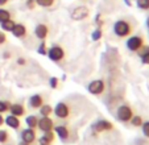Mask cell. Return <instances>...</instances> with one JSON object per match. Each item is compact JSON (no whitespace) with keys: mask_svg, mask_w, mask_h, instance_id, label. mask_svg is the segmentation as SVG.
Wrapping results in <instances>:
<instances>
[{"mask_svg":"<svg viewBox=\"0 0 149 145\" xmlns=\"http://www.w3.org/2000/svg\"><path fill=\"white\" fill-rule=\"evenodd\" d=\"M133 26L130 21L127 20H118V21L113 24V33L116 34L120 38H124V37H130L132 34Z\"/></svg>","mask_w":149,"mask_h":145,"instance_id":"1","label":"cell"},{"mask_svg":"<svg viewBox=\"0 0 149 145\" xmlns=\"http://www.w3.org/2000/svg\"><path fill=\"white\" fill-rule=\"evenodd\" d=\"M48 58L53 62H61L62 59L65 58V50L63 47L59 46V45H53L52 47L48 49Z\"/></svg>","mask_w":149,"mask_h":145,"instance_id":"2","label":"cell"},{"mask_svg":"<svg viewBox=\"0 0 149 145\" xmlns=\"http://www.w3.org/2000/svg\"><path fill=\"white\" fill-rule=\"evenodd\" d=\"M133 115H135L133 109L131 108L130 106H127V104L120 106L118 108V111H116V117H118V120L119 121H123V123H128V121L132 119Z\"/></svg>","mask_w":149,"mask_h":145,"instance_id":"3","label":"cell"},{"mask_svg":"<svg viewBox=\"0 0 149 145\" xmlns=\"http://www.w3.org/2000/svg\"><path fill=\"white\" fill-rule=\"evenodd\" d=\"M127 47L130 52H133V53H137L141 47L144 46V38L141 36H132L127 40L125 42Z\"/></svg>","mask_w":149,"mask_h":145,"instance_id":"4","label":"cell"},{"mask_svg":"<svg viewBox=\"0 0 149 145\" xmlns=\"http://www.w3.org/2000/svg\"><path fill=\"white\" fill-rule=\"evenodd\" d=\"M88 16H90V8L86 6H79L71 12V19L74 21H82V20L87 19Z\"/></svg>","mask_w":149,"mask_h":145,"instance_id":"5","label":"cell"},{"mask_svg":"<svg viewBox=\"0 0 149 145\" xmlns=\"http://www.w3.org/2000/svg\"><path fill=\"white\" fill-rule=\"evenodd\" d=\"M87 90L93 95H102L106 91V83H104L103 79H95V81L88 83Z\"/></svg>","mask_w":149,"mask_h":145,"instance_id":"6","label":"cell"},{"mask_svg":"<svg viewBox=\"0 0 149 145\" xmlns=\"http://www.w3.org/2000/svg\"><path fill=\"white\" fill-rule=\"evenodd\" d=\"M53 112L56 114V116L58 117V119H68V117L70 116V107H69L65 102H59L53 108Z\"/></svg>","mask_w":149,"mask_h":145,"instance_id":"7","label":"cell"},{"mask_svg":"<svg viewBox=\"0 0 149 145\" xmlns=\"http://www.w3.org/2000/svg\"><path fill=\"white\" fill-rule=\"evenodd\" d=\"M37 128L42 132H50L54 128V123L53 120L50 119V116H42L41 119H38V124Z\"/></svg>","mask_w":149,"mask_h":145,"instance_id":"8","label":"cell"},{"mask_svg":"<svg viewBox=\"0 0 149 145\" xmlns=\"http://www.w3.org/2000/svg\"><path fill=\"white\" fill-rule=\"evenodd\" d=\"M93 129L95 132H98V133H102V132L112 131L113 125L111 121H108V120H98V121L93 125Z\"/></svg>","mask_w":149,"mask_h":145,"instance_id":"9","label":"cell"},{"mask_svg":"<svg viewBox=\"0 0 149 145\" xmlns=\"http://www.w3.org/2000/svg\"><path fill=\"white\" fill-rule=\"evenodd\" d=\"M49 34V28L46 24H37L36 28H34V36L38 40H45Z\"/></svg>","mask_w":149,"mask_h":145,"instance_id":"10","label":"cell"},{"mask_svg":"<svg viewBox=\"0 0 149 145\" xmlns=\"http://www.w3.org/2000/svg\"><path fill=\"white\" fill-rule=\"evenodd\" d=\"M21 140L28 144H33L36 141V131L32 128H25L21 131Z\"/></svg>","mask_w":149,"mask_h":145,"instance_id":"11","label":"cell"},{"mask_svg":"<svg viewBox=\"0 0 149 145\" xmlns=\"http://www.w3.org/2000/svg\"><path fill=\"white\" fill-rule=\"evenodd\" d=\"M8 112H11V115H15V116H17V117H21L25 115V107L21 103H12L11 106H9Z\"/></svg>","mask_w":149,"mask_h":145,"instance_id":"12","label":"cell"},{"mask_svg":"<svg viewBox=\"0 0 149 145\" xmlns=\"http://www.w3.org/2000/svg\"><path fill=\"white\" fill-rule=\"evenodd\" d=\"M4 124H7L12 129H19L21 125V121H20V117L15 116V115H8L7 117H4Z\"/></svg>","mask_w":149,"mask_h":145,"instance_id":"13","label":"cell"},{"mask_svg":"<svg viewBox=\"0 0 149 145\" xmlns=\"http://www.w3.org/2000/svg\"><path fill=\"white\" fill-rule=\"evenodd\" d=\"M44 104V96L41 94H34L29 98V107L33 109H38Z\"/></svg>","mask_w":149,"mask_h":145,"instance_id":"14","label":"cell"},{"mask_svg":"<svg viewBox=\"0 0 149 145\" xmlns=\"http://www.w3.org/2000/svg\"><path fill=\"white\" fill-rule=\"evenodd\" d=\"M53 129H54V132H56V135L62 140V141H66V140L69 139V136H70L69 128L65 125H57V127H54Z\"/></svg>","mask_w":149,"mask_h":145,"instance_id":"15","label":"cell"},{"mask_svg":"<svg viewBox=\"0 0 149 145\" xmlns=\"http://www.w3.org/2000/svg\"><path fill=\"white\" fill-rule=\"evenodd\" d=\"M11 33L13 34L16 38H24V37L28 34V31H26V26L24 25V24H16Z\"/></svg>","mask_w":149,"mask_h":145,"instance_id":"16","label":"cell"},{"mask_svg":"<svg viewBox=\"0 0 149 145\" xmlns=\"http://www.w3.org/2000/svg\"><path fill=\"white\" fill-rule=\"evenodd\" d=\"M54 141V133L53 131L50 132H44L41 137L38 139V144L40 145H52Z\"/></svg>","mask_w":149,"mask_h":145,"instance_id":"17","label":"cell"},{"mask_svg":"<svg viewBox=\"0 0 149 145\" xmlns=\"http://www.w3.org/2000/svg\"><path fill=\"white\" fill-rule=\"evenodd\" d=\"M137 53L141 58V63L149 65V46H143Z\"/></svg>","mask_w":149,"mask_h":145,"instance_id":"18","label":"cell"},{"mask_svg":"<svg viewBox=\"0 0 149 145\" xmlns=\"http://www.w3.org/2000/svg\"><path fill=\"white\" fill-rule=\"evenodd\" d=\"M15 25H16V22H15L12 19L0 22V28H1V31L3 32H12L13 31V28H15Z\"/></svg>","mask_w":149,"mask_h":145,"instance_id":"19","label":"cell"},{"mask_svg":"<svg viewBox=\"0 0 149 145\" xmlns=\"http://www.w3.org/2000/svg\"><path fill=\"white\" fill-rule=\"evenodd\" d=\"M25 123H26V125H28V128L36 129L37 124H38V117H37L36 115H29V116H26Z\"/></svg>","mask_w":149,"mask_h":145,"instance_id":"20","label":"cell"},{"mask_svg":"<svg viewBox=\"0 0 149 145\" xmlns=\"http://www.w3.org/2000/svg\"><path fill=\"white\" fill-rule=\"evenodd\" d=\"M38 109H40L41 116H50V115L53 114V107H52L50 104H42Z\"/></svg>","mask_w":149,"mask_h":145,"instance_id":"21","label":"cell"},{"mask_svg":"<svg viewBox=\"0 0 149 145\" xmlns=\"http://www.w3.org/2000/svg\"><path fill=\"white\" fill-rule=\"evenodd\" d=\"M12 17V13L8 11V9L3 8V7H0V22L6 21V20H9Z\"/></svg>","mask_w":149,"mask_h":145,"instance_id":"22","label":"cell"},{"mask_svg":"<svg viewBox=\"0 0 149 145\" xmlns=\"http://www.w3.org/2000/svg\"><path fill=\"white\" fill-rule=\"evenodd\" d=\"M136 6L141 11H149V0H136Z\"/></svg>","mask_w":149,"mask_h":145,"instance_id":"23","label":"cell"},{"mask_svg":"<svg viewBox=\"0 0 149 145\" xmlns=\"http://www.w3.org/2000/svg\"><path fill=\"white\" fill-rule=\"evenodd\" d=\"M130 121H131V124H132L133 127H141V125H143V123H144L143 117L139 116V115H133L132 119H131Z\"/></svg>","mask_w":149,"mask_h":145,"instance_id":"24","label":"cell"},{"mask_svg":"<svg viewBox=\"0 0 149 145\" xmlns=\"http://www.w3.org/2000/svg\"><path fill=\"white\" fill-rule=\"evenodd\" d=\"M37 53L41 54V56H46V54H48V46H46L45 40H42L41 44L38 45V47H37Z\"/></svg>","mask_w":149,"mask_h":145,"instance_id":"25","label":"cell"},{"mask_svg":"<svg viewBox=\"0 0 149 145\" xmlns=\"http://www.w3.org/2000/svg\"><path fill=\"white\" fill-rule=\"evenodd\" d=\"M102 36H103V31H102V28L98 26V28L91 33V40H93V41H99V40L102 38Z\"/></svg>","mask_w":149,"mask_h":145,"instance_id":"26","label":"cell"},{"mask_svg":"<svg viewBox=\"0 0 149 145\" xmlns=\"http://www.w3.org/2000/svg\"><path fill=\"white\" fill-rule=\"evenodd\" d=\"M36 4L42 8H49L54 4V0H36Z\"/></svg>","mask_w":149,"mask_h":145,"instance_id":"27","label":"cell"},{"mask_svg":"<svg viewBox=\"0 0 149 145\" xmlns=\"http://www.w3.org/2000/svg\"><path fill=\"white\" fill-rule=\"evenodd\" d=\"M9 140V133L6 129H0V144H6Z\"/></svg>","mask_w":149,"mask_h":145,"instance_id":"28","label":"cell"},{"mask_svg":"<svg viewBox=\"0 0 149 145\" xmlns=\"http://www.w3.org/2000/svg\"><path fill=\"white\" fill-rule=\"evenodd\" d=\"M9 106H11V103H9V102L0 100V114H6V112H8Z\"/></svg>","mask_w":149,"mask_h":145,"instance_id":"29","label":"cell"},{"mask_svg":"<svg viewBox=\"0 0 149 145\" xmlns=\"http://www.w3.org/2000/svg\"><path fill=\"white\" fill-rule=\"evenodd\" d=\"M141 128H143V133L145 137H148L149 139V120L148 121H144L143 125H141Z\"/></svg>","mask_w":149,"mask_h":145,"instance_id":"30","label":"cell"},{"mask_svg":"<svg viewBox=\"0 0 149 145\" xmlns=\"http://www.w3.org/2000/svg\"><path fill=\"white\" fill-rule=\"evenodd\" d=\"M58 78H57V77H52L50 79H49V84H50V87L52 89H57V87H58Z\"/></svg>","mask_w":149,"mask_h":145,"instance_id":"31","label":"cell"},{"mask_svg":"<svg viewBox=\"0 0 149 145\" xmlns=\"http://www.w3.org/2000/svg\"><path fill=\"white\" fill-rule=\"evenodd\" d=\"M7 42V34L6 32L0 31V45H4Z\"/></svg>","mask_w":149,"mask_h":145,"instance_id":"32","label":"cell"},{"mask_svg":"<svg viewBox=\"0 0 149 145\" xmlns=\"http://www.w3.org/2000/svg\"><path fill=\"white\" fill-rule=\"evenodd\" d=\"M26 6H28L29 9H33L37 4H36V1H34V0H26Z\"/></svg>","mask_w":149,"mask_h":145,"instance_id":"33","label":"cell"},{"mask_svg":"<svg viewBox=\"0 0 149 145\" xmlns=\"http://www.w3.org/2000/svg\"><path fill=\"white\" fill-rule=\"evenodd\" d=\"M17 63H19V65H21V66H23V65H25V63H26V61H25V59H24V58H19V59H17Z\"/></svg>","mask_w":149,"mask_h":145,"instance_id":"34","label":"cell"},{"mask_svg":"<svg viewBox=\"0 0 149 145\" xmlns=\"http://www.w3.org/2000/svg\"><path fill=\"white\" fill-rule=\"evenodd\" d=\"M9 57H11V53H9V52H6V53H3V58L4 59H8Z\"/></svg>","mask_w":149,"mask_h":145,"instance_id":"35","label":"cell"},{"mask_svg":"<svg viewBox=\"0 0 149 145\" xmlns=\"http://www.w3.org/2000/svg\"><path fill=\"white\" fill-rule=\"evenodd\" d=\"M9 0H0V7H4L6 4H8Z\"/></svg>","mask_w":149,"mask_h":145,"instance_id":"36","label":"cell"},{"mask_svg":"<svg viewBox=\"0 0 149 145\" xmlns=\"http://www.w3.org/2000/svg\"><path fill=\"white\" fill-rule=\"evenodd\" d=\"M4 124V116H3V114H0V127Z\"/></svg>","mask_w":149,"mask_h":145,"instance_id":"37","label":"cell"},{"mask_svg":"<svg viewBox=\"0 0 149 145\" xmlns=\"http://www.w3.org/2000/svg\"><path fill=\"white\" fill-rule=\"evenodd\" d=\"M19 145H31V144H28V142H25V141H23V140H21V141L19 142Z\"/></svg>","mask_w":149,"mask_h":145,"instance_id":"38","label":"cell"},{"mask_svg":"<svg viewBox=\"0 0 149 145\" xmlns=\"http://www.w3.org/2000/svg\"><path fill=\"white\" fill-rule=\"evenodd\" d=\"M146 26L149 28V16H148V19H146Z\"/></svg>","mask_w":149,"mask_h":145,"instance_id":"39","label":"cell"},{"mask_svg":"<svg viewBox=\"0 0 149 145\" xmlns=\"http://www.w3.org/2000/svg\"><path fill=\"white\" fill-rule=\"evenodd\" d=\"M125 3L128 4V6H131V1H130V0H125Z\"/></svg>","mask_w":149,"mask_h":145,"instance_id":"40","label":"cell"}]
</instances>
